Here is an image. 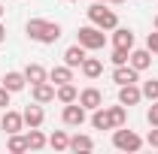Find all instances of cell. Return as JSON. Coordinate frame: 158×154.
<instances>
[{"label":"cell","mask_w":158,"mask_h":154,"mask_svg":"<svg viewBox=\"0 0 158 154\" xmlns=\"http://www.w3.org/2000/svg\"><path fill=\"white\" fill-rule=\"evenodd\" d=\"M24 33L40 45H52V42L61 39V24L58 21H46V18H31L24 24Z\"/></svg>","instance_id":"cell-1"},{"label":"cell","mask_w":158,"mask_h":154,"mask_svg":"<svg viewBox=\"0 0 158 154\" xmlns=\"http://www.w3.org/2000/svg\"><path fill=\"white\" fill-rule=\"evenodd\" d=\"M76 42L82 48H88V52H100L106 45V37H103V30H100L98 24H85V27L76 30Z\"/></svg>","instance_id":"cell-2"},{"label":"cell","mask_w":158,"mask_h":154,"mask_svg":"<svg viewBox=\"0 0 158 154\" xmlns=\"http://www.w3.org/2000/svg\"><path fill=\"white\" fill-rule=\"evenodd\" d=\"M88 21L98 24L100 30H113V27H118V15L113 12V9H106V3H100V0L88 6Z\"/></svg>","instance_id":"cell-3"},{"label":"cell","mask_w":158,"mask_h":154,"mask_svg":"<svg viewBox=\"0 0 158 154\" xmlns=\"http://www.w3.org/2000/svg\"><path fill=\"white\" fill-rule=\"evenodd\" d=\"M113 145H116L118 151H140L143 148V139L134 130H116L113 133Z\"/></svg>","instance_id":"cell-4"},{"label":"cell","mask_w":158,"mask_h":154,"mask_svg":"<svg viewBox=\"0 0 158 154\" xmlns=\"http://www.w3.org/2000/svg\"><path fill=\"white\" fill-rule=\"evenodd\" d=\"M61 118H64V124H67V127H82V124H85V106H82V103H64V112H61Z\"/></svg>","instance_id":"cell-5"},{"label":"cell","mask_w":158,"mask_h":154,"mask_svg":"<svg viewBox=\"0 0 158 154\" xmlns=\"http://www.w3.org/2000/svg\"><path fill=\"white\" fill-rule=\"evenodd\" d=\"M113 82L116 85H134V82H140V70H134L131 64H122L113 70Z\"/></svg>","instance_id":"cell-6"},{"label":"cell","mask_w":158,"mask_h":154,"mask_svg":"<svg viewBox=\"0 0 158 154\" xmlns=\"http://www.w3.org/2000/svg\"><path fill=\"white\" fill-rule=\"evenodd\" d=\"M140 100H143V91L137 88V82L134 85H118V103L122 106H137Z\"/></svg>","instance_id":"cell-7"},{"label":"cell","mask_w":158,"mask_h":154,"mask_svg":"<svg viewBox=\"0 0 158 154\" xmlns=\"http://www.w3.org/2000/svg\"><path fill=\"white\" fill-rule=\"evenodd\" d=\"M88 58V48H82V45H67V48H64V64H67V67H73V70H76V67H82V60Z\"/></svg>","instance_id":"cell-8"},{"label":"cell","mask_w":158,"mask_h":154,"mask_svg":"<svg viewBox=\"0 0 158 154\" xmlns=\"http://www.w3.org/2000/svg\"><path fill=\"white\" fill-rule=\"evenodd\" d=\"M128 64L134 67V70H149L152 67V52L149 48H131V58H128Z\"/></svg>","instance_id":"cell-9"},{"label":"cell","mask_w":158,"mask_h":154,"mask_svg":"<svg viewBox=\"0 0 158 154\" xmlns=\"http://www.w3.org/2000/svg\"><path fill=\"white\" fill-rule=\"evenodd\" d=\"M79 103L85 106V112H88V109L94 112L98 106H103V94H100L98 88H85V91H79Z\"/></svg>","instance_id":"cell-10"},{"label":"cell","mask_w":158,"mask_h":154,"mask_svg":"<svg viewBox=\"0 0 158 154\" xmlns=\"http://www.w3.org/2000/svg\"><path fill=\"white\" fill-rule=\"evenodd\" d=\"M0 127H3L6 133H19L21 127H24V118H21V112H9V109H6V112L0 115Z\"/></svg>","instance_id":"cell-11"},{"label":"cell","mask_w":158,"mask_h":154,"mask_svg":"<svg viewBox=\"0 0 158 154\" xmlns=\"http://www.w3.org/2000/svg\"><path fill=\"white\" fill-rule=\"evenodd\" d=\"M31 97H34V103H52L55 100V85H49V82L31 85Z\"/></svg>","instance_id":"cell-12"},{"label":"cell","mask_w":158,"mask_h":154,"mask_svg":"<svg viewBox=\"0 0 158 154\" xmlns=\"http://www.w3.org/2000/svg\"><path fill=\"white\" fill-rule=\"evenodd\" d=\"M21 118H24V124H27V127H40V124L46 121V112H43V103H34V106H24Z\"/></svg>","instance_id":"cell-13"},{"label":"cell","mask_w":158,"mask_h":154,"mask_svg":"<svg viewBox=\"0 0 158 154\" xmlns=\"http://www.w3.org/2000/svg\"><path fill=\"white\" fill-rule=\"evenodd\" d=\"M0 82H3V88H6V91H12V94H19L21 88L27 85V79H24V73H15V70L3 73V79H0Z\"/></svg>","instance_id":"cell-14"},{"label":"cell","mask_w":158,"mask_h":154,"mask_svg":"<svg viewBox=\"0 0 158 154\" xmlns=\"http://www.w3.org/2000/svg\"><path fill=\"white\" fill-rule=\"evenodd\" d=\"M113 45H118V48H134V33L128 27H113Z\"/></svg>","instance_id":"cell-15"},{"label":"cell","mask_w":158,"mask_h":154,"mask_svg":"<svg viewBox=\"0 0 158 154\" xmlns=\"http://www.w3.org/2000/svg\"><path fill=\"white\" fill-rule=\"evenodd\" d=\"M91 127H94V130H113V121H110V112H106L103 106H98V109L91 112Z\"/></svg>","instance_id":"cell-16"},{"label":"cell","mask_w":158,"mask_h":154,"mask_svg":"<svg viewBox=\"0 0 158 154\" xmlns=\"http://www.w3.org/2000/svg\"><path fill=\"white\" fill-rule=\"evenodd\" d=\"M79 70H82V76H85V79H98L100 73H103V60H100V58H85Z\"/></svg>","instance_id":"cell-17"},{"label":"cell","mask_w":158,"mask_h":154,"mask_svg":"<svg viewBox=\"0 0 158 154\" xmlns=\"http://www.w3.org/2000/svg\"><path fill=\"white\" fill-rule=\"evenodd\" d=\"M24 79H27L31 85H40V82H49V73H46V67H40V64H27V67H24Z\"/></svg>","instance_id":"cell-18"},{"label":"cell","mask_w":158,"mask_h":154,"mask_svg":"<svg viewBox=\"0 0 158 154\" xmlns=\"http://www.w3.org/2000/svg\"><path fill=\"white\" fill-rule=\"evenodd\" d=\"M49 82H55V85H67V82H73V67H55L52 73H49Z\"/></svg>","instance_id":"cell-19"},{"label":"cell","mask_w":158,"mask_h":154,"mask_svg":"<svg viewBox=\"0 0 158 154\" xmlns=\"http://www.w3.org/2000/svg\"><path fill=\"white\" fill-rule=\"evenodd\" d=\"M24 139H27V148H31V151H40V148H46V145H49V139H46V136L40 133L37 127H31Z\"/></svg>","instance_id":"cell-20"},{"label":"cell","mask_w":158,"mask_h":154,"mask_svg":"<svg viewBox=\"0 0 158 154\" xmlns=\"http://www.w3.org/2000/svg\"><path fill=\"white\" fill-rule=\"evenodd\" d=\"M55 97H58L61 103H76V100H79V91L67 82V85H58V88H55Z\"/></svg>","instance_id":"cell-21"},{"label":"cell","mask_w":158,"mask_h":154,"mask_svg":"<svg viewBox=\"0 0 158 154\" xmlns=\"http://www.w3.org/2000/svg\"><path fill=\"white\" fill-rule=\"evenodd\" d=\"M91 148H94V139H91V136L76 133L73 139H70V151H91Z\"/></svg>","instance_id":"cell-22"},{"label":"cell","mask_w":158,"mask_h":154,"mask_svg":"<svg viewBox=\"0 0 158 154\" xmlns=\"http://www.w3.org/2000/svg\"><path fill=\"white\" fill-rule=\"evenodd\" d=\"M49 145H52L55 151H67V148H70V136L64 133V130H55V133L49 136Z\"/></svg>","instance_id":"cell-23"},{"label":"cell","mask_w":158,"mask_h":154,"mask_svg":"<svg viewBox=\"0 0 158 154\" xmlns=\"http://www.w3.org/2000/svg\"><path fill=\"white\" fill-rule=\"evenodd\" d=\"M110 112V121H113V127H125V121H128V109L118 103V106H110L106 109Z\"/></svg>","instance_id":"cell-24"},{"label":"cell","mask_w":158,"mask_h":154,"mask_svg":"<svg viewBox=\"0 0 158 154\" xmlns=\"http://www.w3.org/2000/svg\"><path fill=\"white\" fill-rule=\"evenodd\" d=\"M6 148H9L12 154H21V151H27V139H24V136H19V133H9Z\"/></svg>","instance_id":"cell-25"},{"label":"cell","mask_w":158,"mask_h":154,"mask_svg":"<svg viewBox=\"0 0 158 154\" xmlns=\"http://www.w3.org/2000/svg\"><path fill=\"white\" fill-rule=\"evenodd\" d=\"M143 97L146 100H158V79H149V82H143Z\"/></svg>","instance_id":"cell-26"},{"label":"cell","mask_w":158,"mask_h":154,"mask_svg":"<svg viewBox=\"0 0 158 154\" xmlns=\"http://www.w3.org/2000/svg\"><path fill=\"white\" fill-rule=\"evenodd\" d=\"M128 58H131V48H113V55H110V60L116 64V67H122V64H128Z\"/></svg>","instance_id":"cell-27"},{"label":"cell","mask_w":158,"mask_h":154,"mask_svg":"<svg viewBox=\"0 0 158 154\" xmlns=\"http://www.w3.org/2000/svg\"><path fill=\"white\" fill-rule=\"evenodd\" d=\"M146 121H149L152 127H158V100H152V106H149V112H146Z\"/></svg>","instance_id":"cell-28"},{"label":"cell","mask_w":158,"mask_h":154,"mask_svg":"<svg viewBox=\"0 0 158 154\" xmlns=\"http://www.w3.org/2000/svg\"><path fill=\"white\" fill-rule=\"evenodd\" d=\"M146 48H149L152 55H158V30H155V33H149V37H146Z\"/></svg>","instance_id":"cell-29"},{"label":"cell","mask_w":158,"mask_h":154,"mask_svg":"<svg viewBox=\"0 0 158 154\" xmlns=\"http://www.w3.org/2000/svg\"><path fill=\"white\" fill-rule=\"evenodd\" d=\"M9 97H12V91H6V88L0 85V109H6V106H9Z\"/></svg>","instance_id":"cell-30"},{"label":"cell","mask_w":158,"mask_h":154,"mask_svg":"<svg viewBox=\"0 0 158 154\" xmlns=\"http://www.w3.org/2000/svg\"><path fill=\"white\" fill-rule=\"evenodd\" d=\"M146 142H149L152 148H158V127H152V130H149V136H146Z\"/></svg>","instance_id":"cell-31"},{"label":"cell","mask_w":158,"mask_h":154,"mask_svg":"<svg viewBox=\"0 0 158 154\" xmlns=\"http://www.w3.org/2000/svg\"><path fill=\"white\" fill-rule=\"evenodd\" d=\"M6 39V27H3V21H0V42Z\"/></svg>","instance_id":"cell-32"},{"label":"cell","mask_w":158,"mask_h":154,"mask_svg":"<svg viewBox=\"0 0 158 154\" xmlns=\"http://www.w3.org/2000/svg\"><path fill=\"white\" fill-rule=\"evenodd\" d=\"M100 3H125V0H100Z\"/></svg>","instance_id":"cell-33"},{"label":"cell","mask_w":158,"mask_h":154,"mask_svg":"<svg viewBox=\"0 0 158 154\" xmlns=\"http://www.w3.org/2000/svg\"><path fill=\"white\" fill-rule=\"evenodd\" d=\"M152 27H155V30H158V15H155V18H152Z\"/></svg>","instance_id":"cell-34"},{"label":"cell","mask_w":158,"mask_h":154,"mask_svg":"<svg viewBox=\"0 0 158 154\" xmlns=\"http://www.w3.org/2000/svg\"><path fill=\"white\" fill-rule=\"evenodd\" d=\"M3 12H6V9H3V3H0V18H3Z\"/></svg>","instance_id":"cell-35"},{"label":"cell","mask_w":158,"mask_h":154,"mask_svg":"<svg viewBox=\"0 0 158 154\" xmlns=\"http://www.w3.org/2000/svg\"><path fill=\"white\" fill-rule=\"evenodd\" d=\"M70 3H76V0H70Z\"/></svg>","instance_id":"cell-36"}]
</instances>
